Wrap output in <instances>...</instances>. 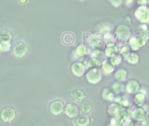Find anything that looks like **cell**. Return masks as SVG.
Returning a JSON list of instances; mask_svg holds the SVG:
<instances>
[{
    "label": "cell",
    "mask_w": 149,
    "mask_h": 126,
    "mask_svg": "<svg viewBox=\"0 0 149 126\" xmlns=\"http://www.w3.org/2000/svg\"><path fill=\"white\" fill-rule=\"evenodd\" d=\"M131 29L127 25L120 24L114 30L115 39L120 42L126 44L131 38Z\"/></svg>",
    "instance_id": "cell-1"
},
{
    "label": "cell",
    "mask_w": 149,
    "mask_h": 126,
    "mask_svg": "<svg viewBox=\"0 0 149 126\" xmlns=\"http://www.w3.org/2000/svg\"><path fill=\"white\" fill-rule=\"evenodd\" d=\"M86 81L90 84L96 85L102 81V78H103L102 70L99 68H89L88 72L86 75Z\"/></svg>",
    "instance_id": "cell-2"
},
{
    "label": "cell",
    "mask_w": 149,
    "mask_h": 126,
    "mask_svg": "<svg viewBox=\"0 0 149 126\" xmlns=\"http://www.w3.org/2000/svg\"><path fill=\"white\" fill-rule=\"evenodd\" d=\"M134 17L141 24L149 25V7L146 4L140 5L134 11Z\"/></svg>",
    "instance_id": "cell-3"
},
{
    "label": "cell",
    "mask_w": 149,
    "mask_h": 126,
    "mask_svg": "<svg viewBox=\"0 0 149 126\" xmlns=\"http://www.w3.org/2000/svg\"><path fill=\"white\" fill-rule=\"evenodd\" d=\"M17 113L14 108L6 106L2 109L0 112V119L4 123H10L16 118Z\"/></svg>",
    "instance_id": "cell-4"
},
{
    "label": "cell",
    "mask_w": 149,
    "mask_h": 126,
    "mask_svg": "<svg viewBox=\"0 0 149 126\" xmlns=\"http://www.w3.org/2000/svg\"><path fill=\"white\" fill-rule=\"evenodd\" d=\"M28 49H29V47L25 43H24L23 41H17L14 44L12 51H13V54L16 58L21 59L26 55Z\"/></svg>",
    "instance_id": "cell-5"
},
{
    "label": "cell",
    "mask_w": 149,
    "mask_h": 126,
    "mask_svg": "<svg viewBox=\"0 0 149 126\" xmlns=\"http://www.w3.org/2000/svg\"><path fill=\"white\" fill-rule=\"evenodd\" d=\"M86 69H87V68L86 67L85 63L82 61H75V62H72L71 65L72 74L74 76L79 77V78L82 77L86 74Z\"/></svg>",
    "instance_id": "cell-6"
},
{
    "label": "cell",
    "mask_w": 149,
    "mask_h": 126,
    "mask_svg": "<svg viewBox=\"0 0 149 126\" xmlns=\"http://www.w3.org/2000/svg\"><path fill=\"white\" fill-rule=\"evenodd\" d=\"M65 103L62 100H55L52 102L49 105V111L53 116H59L64 112Z\"/></svg>",
    "instance_id": "cell-7"
},
{
    "label": "cell",
    "mask_w": 149,
    "mask_h": 126,
    "mask_svg": "<svg viewBox=\"0 0 149 126\" xmlns=\"http://www.w3.org/2000/svg\"><path fill=\"white\" fill-rule=\"evenodd\" d=\"M79 108L76 104L72 103H68L65 106L64 113L69 118H76L79 115Z\"/></svg>",
    "instance_id": "cell-8"
},
{
    "label": "cell",
    "mask_w": 149,
    "mask_h": 126,
    "mask_svg": "<svg viewBox=\"0 0 149 126\" xmlns=\"http://www.w3.org/2000/svg\"><path fill=\"white\" fill-rule=\"evenodd\" d=\"M71 99L76 103H81L86 99V93L81 89H76L70 93Z\"/></svg>",
    "instance_id": "cell-9"
},
{
    "label": "cell",
    "mask_w": 149,
    "mask_h": 126,
    "mask_svg": "<svg viewBox=\"0 0 149 126\" xmlns=\"http://www.w3.org/2000/svg\"><path fill=\"white\" fill-rule=\"evenodd\" d=\"M115 68L116 67L108 59H105L101 62V70L102 73H104L106 75H110L111 74L114 73V71L116 70Z\"/></svg>",
    "instance_id": "cell-10"
},
{
    "label": "cell",
    "mask_w": 149,
    "mask_h": 126,
    "mask_svg": "<svg viewBox=\"0 0 149 126\" xmlns=\"http://www.w3.org/2000/svg\"><path fill=\"white\" fill-rule=\"evenodd\" d=\"M140 89H141L140 83L135 80H129L126 85V91L128 94L135 95L136 93L140 91Z\"/></svg>",
    "instance_id": "cell-11"
},
{
    "label": "cell",
    "mask_w": 149,
    "mask_h": 126,
    "mask_svg": "<svg viewBox=\"0 0 149 126\" xmlns=\"http://www.w3.org/2000/svg\"><path fill=\"white\" fill-rule=\"evenodd\" d=\"M12 32L6 28L0 31V44H10L12 40Z\"/></svg>",
    "instance_id": "cell-12"
},
{
    "label": "cell",
    "mask_w": 149,
    "mask_h": 126,
    "mask_svg": "<svg viewBox=\"0 0 149 126\" xmlns=\"http://www.w3.org/2000/svg\"><path fill=\"white\" fill-rule=\"evenodd\" d=\"M90 52H91V50L86 45L81 44V45H79L75 47L73 53L77 58H83V57L86 56L87 54H89Z\"/></svg>",
    "instance_id": "cell-13"
},
{
    "label": "cell",
    "mask_w": 149,
    "mask_h": 126,
    "mask_svg": "<svg viewBox=\"0 0 149 126\" xmlns=\"http://www.w3.org/2000/svg\"><path fill=\"white\" fill-rule=\"evenodd\" d=\"M104 44V40H103V35L100 32H96L93 34V42L90 45L91 49H97V48H100Z\"/></svg>",
    "instance_id": "cell-14"
},
{
    "label": "cell",
    "mask_w": 149,
    "mask_h": 126,
    "mask_svg": "<svg viewBox=\"0 0 149 126\" xmlns=\"http://www.w3.org/2000/svg\"><path fill=\"white\" fill-rule=\"evenodd\" d=\"M62 43L65 46H72L75 43L76 41V37L73 32H65L62 34L61 37Z\"/></svg>",
    "instance_id": "cell-15"
},
{
    "label": "cell",
    "mask_w": 149,
    "mask_h": 126,
    "mask_svg": "<svg viewBox=\"0 0 149 126\" xmlns=\"http://www.w3.org/2000/svg\"><path fill=\"white\" fill-rule=\"evenodd\" d=\"M146 118V111L141 107L135 108L132 111V118L137 122H141Z\"/></svg>",
    "instance_id": "cell-16"
},
{
    "label": "cell",
    "mask_w": 149,
    "mask_h": 126,
    "mask_svg": "<svg viewBox=\"0 0 149 126\" xmlns=\"http://www.w3.org/2000/svg\"><path fill=\"white\" fill-rule=\"evenodd\" d=\"M114 78H115V80L117 82H123L127 80V78H128V72L127 71V69H125L123 68H118L117 70L114 71Z\"/></svg>",
    "instance_id": "cell-17"
},
{
    "label": "cell",
    "mask_w": 149,
    "mask_h": 126,
    "mask_svg": "<svg viewBox=\"0 0 149 126\" xmlns=\"http://www.w3.org/2000/svg\"><path fill=\"white\" fill-rule=\"evenodd\" d=\"M90 123H91V118L87 116V114H83V113L79 115L75 118V121L73 122V124L77 126H88Z\"/></svg>",
    "instance_id": "cell-18"
},
{
    "label": "cell",
    "mask_w": 149,
    "mask_h": 126,
    "mask_svg": "<svg viewBox=\"0 0 149 126\" xmlns=\"http://www.w3.org/2000/svg\"><path fill=\"white\" fill-rule=\"evenodd\" d=\"M104 52H105V55L107 58H110L113 54L119 53V46L115 43L107 44V47Z\"/></svg>",
    "instance_id": "cell-19"
},
{
    "label": "cell",
    "mask_w": 149,
    "mask_h": 126,
    "mask_svg": "<svg viewBox=\"0 0 149 126\" xmlns=\"http://www.w3.org/2000/svg\"><path fill=\"white\" fill-rule=\"evenodd\" d=\"M85 65L87 68H99L101 67V62L98 58L95 57H90L87 60L85 61Z\"/></svg>",
    "instance_id": "cell-20"
},
{
    "label": "cell",
    "mask_w": 149,
    "mask_h": 126,
    "mask_svg": "<svg viewBox=\"0 0 149 126\" xmlns=\"http://www.w3.org/2000/svg\"><path fill=\"white\" fill-rule=\"evenodd\" d=\"M120 105L117 103H112L109 106H108V109H107V112L108 114L111 116V117H116L119 112L120 111Z\"/></svg>",
    "instance_id": "cell-21"
},
{
    "label": "cell",
    "mask_w": 149,
    "mask_h": 126,
    "mask_svg": "<svg viewBox=\"0 0 149 126\" xmlns=\"http://www.w3.org/2000/svg\"><path fill=\"white\" fill-rule=\"evenodd\" d=\"M102 98L105 100V101H108V102H113L114 101V98H115V94L113 90L107 89V88H105L102 91Z\"/></svg>",
    "instance_id": "cell-22"
},
{
    "label": "cell",
    "mask_w": 149,
    "mask_h": 126,
    "mask_svg": "<svg viewBox=\"0 0 149 126\" xmlns=\"http://www.w3.org/2000/svg\"><path fill=\"white\" fill-rule=\"evenodd\" d=\"M93 110V103L88 101V100H85L81 103L80 105V111L83 114H88L92 111Z\"/></svg>",
    "instance_id": "cell-23"
},
{
    "label": "cell",
    "mask_w": 149,
    "mask_h": 126,
    "mask_svg": "<svg viewBox=\"0 0 149 126\" xmlns=\"http://www.w3.org/2000/svg\"><path fill=\"white\" fill-rule=\"evenodd\" d=\"M134 101L136 103V105H138L139 107H141L146 103V95L143 94L142 92H138L135 94Z\"/></svg>",
    "instance_id": "cell-24"
},
{
    "label": "cell",
    "mask_w": 149,
    "mask_h": 126,
    "mask_svg": "<svg viewBox=\"0 0 149 126\" xmlns=\"http://www.w3.org/2000/svg\"><path fill=\"white\" fill-rule=\"evenodd\" d=\"M119 53L122 56V58H124L126 60L131 53V48H130L129 45L124 44L121 46H119Z\"/></svg>",
    "instance_id": "cell-25"
},
{
    "label": "cell",
    "mask_w": 149,
    "mask_h": 126,
    "mask_svg": "<svg viewBox=\"0 0 149 126\" xmlns=\"http://www.w3.org/2000/svg\"><path fill=\"white\" fill-rule=\"evenodd\" d=\"M112 89L113 91L114 92V94L116 95H120L121 93H123L126 89V87L124 84H122L121 82H114L112 86Z\"/></svg>",
    "instance_id": "cell-26"
},
{
    "label": "cell",
    "mask_w": 149,
    "mask_h": 126,
    "mask_svg": "<svg viewBox=\"0 0 149 126\" xmlns=\"http://www.w3.org/2000/svg\"><path fill=\"white\" fill-rule=\"evenodd\" d=\"M126 61L132 65H137L140 61V57L135 52H131L129 56L126 59Z\"/></svg>",
    "instance_id": "cell-27"
},
{
    "label": "cell",
    "mask_w": 149,
    "mask_h": 126,
    "mask_svg": "<svg viewBox=\"0 0 149 126\" xmlns=\"http://www.w3.org/2000/svg\"><path fill=\"white\" fill-rule=\"evenodd\" d=\"M128 45H129V46L133 52H136V51L140 50V48H141L139 44H138L136 37H131L128 40Z\"/></svg>",
    "instance_id": "cell-28"
},
{
    "label": "cell",
    "mask_w": 149,
    "mask_h": 126,
    "mask_svg": "<svg viewBox=\"0 0 149 126\" xmlns=\"http://www.w3.org/2000/svg\"><path fill=\"white\" fill-rule=\"evenodd\" d=\"M122 56L119 53H114V54H113L110 58H109V61L115 66V67H117V66H119V65H120V63L122 62Z\"/></svg>",
    "instance_id": "cell-29"
},
{
    "label": "cell",
    "mask_w": 149,
    "mask_h": 126,
    "mask_svg": "<svg viewBox=\"0 0 149 126\" xmlns=\"http://www.w3.org/2000/svg\"><path fill=\"white\" fill-rule=\"evenodd\" d=\"M93 34H91L89 32H83V37H82V41L83 44L87 46V45H91L93 42Z\"/></svg>",
    "instance_id": "cell-30"
},
{
    "label": "cell",
    "mask_w": 149,
    "mask_h": 126,
    "mask_svg": "<svg viewBox=\"0 0 149 126\" xmlns=\"http://www.w3.org/2000/svg\"><path fill=\"white\" fill-rule=\"evenodd\" d=\"M102 35H103V40H104V42H106L107 44L114 43L115 36L113 35L112 32H107V33H105V34H102Z\"/></svg>",
    "instance_id": "cell-31"
},
{
    "label": "cell",
    "mask_w": 149,
    "mask_h": 126,
    "mask_svg": "<svg viewBox=\"0 0 149 126\" xmlns=\"http://www.w3.org/2000/svg\"><path fill=\"white\" fill-rule=\"evenodd\" d=\"M136 38H137V41H138V44H139L140 47H144V46L147 45L148 38L146 35L141 34V35H139V36L136 37Z\"/></svg>",
    "instance_id": "cell-32"
},
{
    "label": "cell",
    "mask_w": 149,
    "mask_h": 126,
    "mask_svg": "<svg viewBox=\"0 0 149 126\" xmlns=\"http://www.w3.org/2000/svg\"><path fill=\"white\" fill-rule=\"evenodd\" d=\"M111 31H112V28L109 26L108 24H102L100 26V29H99V32H100L101 34H105V33H107V32H111Z\"/></svg>",
    "instance_id": "cell-33"
},
{
    "label": "cell",
    "mask_w": 149,
    "mask_h": 126,
    "mask_svg": "<svg viewBox=\"0 0 149 126\" xmlns=\"http://www.w3.org/2000/svg\"><path fill=\"white\" fill-rule=\"evenodd\" d=\"M109 3L111 4L112 6L115 8H119L124 4V0H109Z\"/></svg>",
    "instance_id": "cell-34"
},
{
    "label": "cell",
    "mask_w": 149,
    "mask_h": 126,
    "mask_svg": "<svg viewBox=\"0 0 149 126\" xmlns=\"http://www.w3.org/2000/svg\"><path fill=\"white\" fill-rule=\"evenodd\" d=\"M0 45H1L2 52H9L11 48L10 43V44H0Z\"/></svg>",
    "instance_id": "cell-35"
},
{
    "label": "cell",
    "mask_w": 149,
    "mask_h": 126,
    "mask_svg": "<svg viewBox=\"0 0 149 126\" xmlns=\"http://www.w3.org/2000/svg\"><path fill=\"white\" fill-rule=\"evenodd\" d=\"M122 126H134V122L131 120V119H129V118H127L123 123H122Z\"/></svg>",
    "instance_id": "cell-36"
},
{
    "label": "cell",
    "mask_w": 149,
    "mask_h": 126,
    "mask_svg": "<svg viewBox=\"0 0 149 126\" xmlns=\"http://www.w3.org/2000/svg\"><path fill=\"white\" fill-rule=\"evenodd\" d=\"M134 2L140 5H145L148 4V0H134Z\"/></svg>",
    "instance_id": "cell-37"
},
{
    "label": "cell",
    "mask_w": 149,
    "mask_h": 126,
    "mask_svg": "<svg viewBox=\"0 0 149 126\" xmlns=\"http://www.w3.org/2000/svg\"><path fill=\"white\" fill-rule=\"evenodd\" d=\"M124 2L126 3V5L127 6H131L134 4V0H124Z\"/></svg>",
    "instance_id": "cell-38"
},
{
    "label": "cell",
    "mask_w": 149,
    "mask_h": 126,
    "mask_svg": "<svg viewBox=\"0 0 149 126\" xmlns=\"http://www.w3.org/2000/svg\"><path fill=\"white\" fill-rule=\"evenodd\" d=\"M28 1H29V0H18V3L21 4H26Z\"/></svg>",
    "instance_id": "cell-39"
},
{
    "label": "cell",
    "mask_w": 149,
    "mask_h": 126,
    "mask_svg": "<svg viewBox=\"0 0 149 126\" xmlns=\"http://www.w3.org/2000/svg\"><path fill=\"white\" fill-rule=\"evenodd\" d=\"M126 19H127V20H128L127 22H131V18H130V17H127V18H126Z\"/></svg>",
    "instance_id": "cell-40"
},
{
    "label": "cell",
    "mask_w": 149,
    "mask_h": 126,
    "mask_svg": "<svg viewBox=\"0 0 149 126\" xmlns=\"http://www.w3.org/2000/svg\"><path fill=\"white\" fill-rule=\"evenodd\" d=\"M1 53H2V48H1V45H0V54H1Z\"/></svg>",
    "instance_id": "cell-41"
},
{
    "label": "cell",
    "mask_w": 149,
    "mask_h": 126,
    "mask_svg": "<svg viewBox=\"0 0 149 126\" xmlns=\"http://www.w3.org/2000/svg\"><path fill=\"white\" fill-rule=\"evenodd\" d=\"M148 4L149 5V0H148Z\"/></svg>",
    "instance_id": "cell-42"
},
{
    "label": "cell",
    "mask_w": 149,
    "mask_h": 126,
    "mask_svg": "<svg viewBox=\"0 0 149 126\" xmlns=\"http://www.w3.org/2000/svg\"><path fill=\"white\" fill-rule=\"evenodd\" d=\"M80 1H84V0H80Z\"/></svg>",
    "instance_id": "cell-43"
},
{
    "label": "cell",
    "mask_w": 149,
    "mask_h": 126,
    "mask_svg": "<svg viewBox=\"0 0 149 126\" xmlns=\"http://www.w3.org/2000/svg\"><path fill=\"white\" fill-rule=\"evenodd\" d=\"M137 126H141V125H137Z\"/></svg>",
    "instance_id": "cell-44"
},
{
    "label": "cell",
    "mask_w": 149,
    "mask_h": 126,
    "mask_svg": "<svg viewBox=\"0 0 149 126\" xmlns=\"http://www.w3.org/2000/svg\"><path fill=\"white\" fill-rule=\"evenodd\" d=\"M148 39H149V36H148Z\"/></svg>",
    "instance_id": "cell-45"
}]
</instances>
